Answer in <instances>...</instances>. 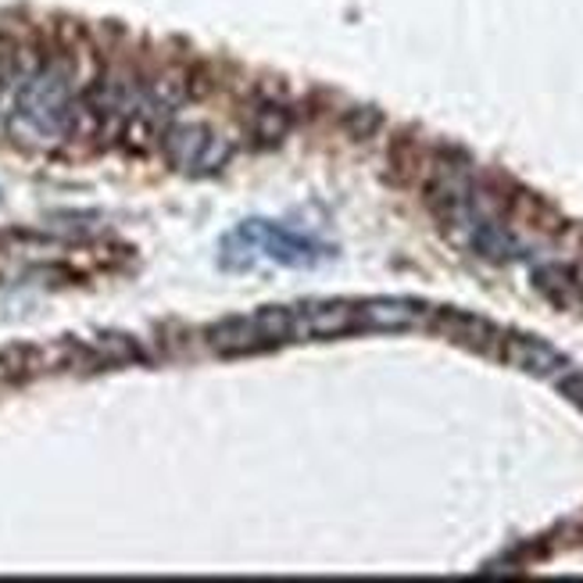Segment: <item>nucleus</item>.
Returning <instances> with one entry per match:
<instances>
[{"label": "nucleus", "instance_id": "9b49d317", "mask_svg": "<svg viewBox=\"0 0 583 583\" xmlns=\"http://www.w3.org/2000/svg\"><path fill=\"white\" fill-rule=\"evenodd\" d=\"M426 165H429V150L416 140V136L397 133V140L387 150V168H391L394 183H402L405 187V183H412L419 173L426 176Z\"/></svg>", "mask_w": 583, "mask_h": 583}, {"label": "nucleus", "instance_id": "1a4fd4ad", "mask_svg": "<svg viewBox=\"0 0 583 583\" xmlns=\"http://www.w3.org/2000/svg\"><path fill=\"white\" fill-rule=\"evenodd\" d=\"M533 287L559 312H583V280L570 266H544L533 272Z\"/></svg>", "mask_w": 583, "mask_h": 583}, {"label": "nucleus", "instance_id": "6e6552de", "mask_svg": "<svg viewBox=\"0 0 583 583\" xmlns=\"http://www.w3.org/2000/svg\"><path fill=\"white\" fill-rule=\"evenodd\" d=\"M358 312H362V330L402 333V330H416L434 309L412 298H373V301H358Z\"/></svg>", "mask_w": 583, "mask_h": 583}, {"label": "nucleus", "instance_id": "ddd939ff", "mask_svg": "<svg viewBox=\"0 0 583 583\" xmlns=\"http://www.w3.org/2000/svg\"><path fill=\"white\" fill-rule=\"evenodd\" d=\"M555 387L562 391V397H565V402H573V405L583 412V373L570 369L565 376H559V379H555Z\"/></svg>", "mask_w": 583, "mask_h": 583}, {"label": "nucleus", "instance_id": "9d476101", "mask_svg": "<svg viewBox=\"0 0 583 583\" xmlns=\"http://www.w3.org/2000/svg\"><path fill=\"white\" fill-rule=\"evenodd\" d=\"M248 129H251V136H254V140L262 144V147H272V144L287 140V133L294 129V115H290L287 104L266 101V104H258L254 112H251Z\"/></svg>", "mask_w": 583, "mask_h": 583}, {"label": "nucleus", "instance_id": "39448f33", "mask_svg": "<svg viewBox=\"0 0 583 583\" xmlns=\"http://www.w3.org/2000/svg\"><path fill=\"white\" fill-rule=\"evenodd\" d=\"M494 358H501L509 369H519V373L537 376V379H551V383L573 369V362L565 358L555 344H548L544 336L516 333V330H501Z\"/></svg>", "mask_w": 583, "mask_h": 583}, {"label": "nucleus", "instance_id": "f8f14e48", "mask_svg": "<svg viewBox=\"0 0 583 583\" xmlns=\"http://www.w3.org/2000/svg\"><path fill=\"white\" fill-rule=\"evenodd\" d=\"M341 129L351 136V140H373V136L383 129V112L379 107H347L341 115Z\"/></svg>", "mask_w": 583, "mask_h": 583}, {"label": "nucleus", "instance_id": "f03ea898", "mask_svg": "<svg viewBox=\"0 0 583 583\" xmlns=\"http://www.w3.org/2000/svg\"><path fill=\"white\" fill-rule=\"evenodd\" d=\"M208 344L222 358L258 355V351L294 344V309H258L251 315H229L208 326Z\"/></svg>", "mask_w": 583, "mask_h": 583}, {"label": "nucleus", "instance_id": "20e7f679", "mask_svg": "<svg viewBox=\"0 0 583 583\" xmlns=\"http://www.w3.org/2000/svg\"><path fill=\"white\" fill-rule=\"evenodd\" d=\"M162 147L168 165L190 176H211L233 158V140H226L222 133L201 126V122H187V126L162 133Z\"/></svg>", "mask_w": 583, "mask_h": 583}, {"label": "nucleus", "instance_id": "f257e3e1", "mask_svg": "<svg viewBox=\"0 0 583 583\" xmlns=\"http://www.w3.org/2000/svg\"><path fill=\"white\" fill-rule=\"evenodd\" d=\"M11 129L37 144H54L80 129V97L72 90L69 61H43L19 83Z\"/></svg>", "mask_w": 583, "mask_h": 583}, {"label": "nucleus", "instance_id": "423d86ee", "mask_svg": "<svg viewBox=\"0 0 583 583\" xmlns=\"http://www.w3.org/2000/svg\"><path fill=\"white\" fill-rule=\"evenodd\" d=\"M365 333L358 301H309L294 309V341H336Z\"/></svg>", "mask_w": 583, "mask_h": 583}, {"label": "nucleus", "instance_id": "7ed1b4c3", "mask_svg": "<svg viewBox=\"0 0 583 583\" xmlns=\"http://www.w3.org/2000/svg\"><path fill=\"white\" fill-rule=\"evenodd\" d=\"M226 240L240 243L243 251H262L269 262L287 266V269H315L333 258V248H326V243L298 237V233H290L287 226H275L266 219L243 222L237 233H229Z\"/></svg>", "mask_w": 583, "mask_h": 583}, {"label": "nucleus", "instance_id": "0eeeda50", "mask_svg": "<svg viewBox=\"0 0 583 583\" xmlns=\"http://www.w3.org/2000/svg\"><path fill=\"white\" fill-rule=\"evenodd\" d=\"M426 326L437 336H444V341H451L455 347L472 351V355H494L501 341V326L466 309H434Z\"/></svg>", "mask_w": 583, "mask_h": 583}]
</instances>
